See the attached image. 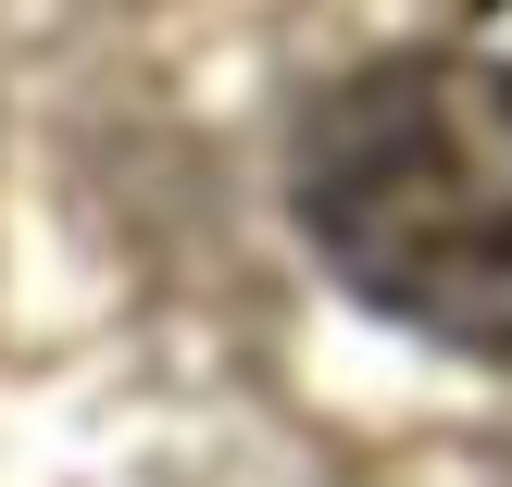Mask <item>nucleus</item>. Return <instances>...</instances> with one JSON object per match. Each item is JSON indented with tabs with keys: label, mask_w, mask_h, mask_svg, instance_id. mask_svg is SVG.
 <instances>
[{
	"label": "nucleus",
	"mask_w": 512,
	"mask_h": 487,
	"mask_svg": "<svg viewBox=\"0 0 512 487\" xmlns=\"http://www.w3.org/2000/svg\"><path fill=\"white\" fill-rule=\"evenodd\" d=\"M300 238L363 313L438 350L512 363V63L400 50L313 100L300 125Z\"/></svg>",
	"instance_id": "1"
}]
</instances>
